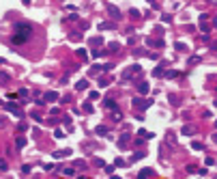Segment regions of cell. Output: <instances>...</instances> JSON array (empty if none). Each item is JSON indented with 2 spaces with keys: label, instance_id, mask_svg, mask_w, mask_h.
<instances>
[{
  "label": "cell",
  "instance_id": "1",
  "mask_svg": "<svg viewBox=\"0 0 217 179\" xmlns=\"http://www.w3.org/2000/svg\"><path fill=\"white\" fill-rule=\"evenodd\" d=\"M15 30H17L19 35H24V37H32V26L30 24H22V22H17V24H15Z\"/></svg>",
  "mask_w": 217,
  "mask_h": 179
},
{
  "label": "cell",
  "instance_id": "2",
  "mask_svg": "<svg viewBox=\"0 0 217 179\" xmlns=\"http://www.w3.org/2000/svg\"><path fill=\"white\" fill-rule=\"evenodd\" d=\"M28 41V37H24V35H19V33H15L13 37H11V43L13 45H22V43H26Z\"/></svg>",
  "mask_w": 217,
  "mask_h": 179
},
{
  "label": "cell",
  "instance_id": "3",
  "mask_svg": "<svg viewBox=\"0 0 217 179\" xmlns=\"http://www.w3.org/2000/svg\"><path fill=\"white\" fill-rule=\"evenodd\" d=\"M108 13H110L114 19H121L123 17V13L118 11V7H114V5H108Z\"/></svg>",
  "mask_w": 217,
  "mask_h": 179
},
{
  "label": "cell",
  "instance_id": "4",
  "mask_svg": "<svg viewBox=\"0 0 217 179\" xmlns=\"http://www.w3.org/2000/svg\"><path fill=\"white\" fill-rule=\"evenodd\" d=\"M7 110H9L11 112V114H15V116H22V112H19V108H17V104H13V102H11V104H7Z\"/></svg>",
  "mask_w": 217,
  "mask_h": 179
},
{
  "label": "cell",
  "instance_id": "5",
  "mask_svg": "<svg viewBox=\"0 0 217 179\" xmlns=\"http://www.w3.org/2000/svg\"><path fill=\"white\" fill-rule=\"evenodd\" d=\"M148 91H150L148 82H140V87H138V93H140V95H148Z\"/></svg>",
  "mask_w": 217,
  "mask_h": 179
},
{
  "label": "cell",
  "instance_id": "6",
  "mask_svg": "<svg viewBox=\"0 0 217 179\" xmlns=\"http://www.w3.org/2000/svg\"><path fill=\"white\" fill-rule=\"evenodd\" d=\"M103 106H106L108 110H116V108H118V106H116V102H114V99H110V97L103 99Z\"/></svg>",
  "mask_w": 217,
  "mask_h": 179
},
{
  "label": "cell",
  "instance_id": "7",
  "mask_svg": "<svg viewBox=\"0 0 217 179\" xmlns=\"http://www.w3.org/2000/svg\"><path fill=\"white\" fill-rule=\"evenodd\" d=\"M45 99H47V102H56V99H58V93L56 91H47V93H45Z\"/></svg>",
  "mask_w": 217,
  "mask_h": 179
},
{
  "label": "cell",
  "instance_id": "8",
  "mask_svg": "<svg viewBox=\"0 0 217 179\" xmlns=\"http://www.w3.org/2000/svg\"><path fill=\"white\" fill-rule=\"evenodd\" d=\"M200 28H202V33H208V24H206V15H202V17H200Z\"/></svg>",
  "mask_w": 217,
  "mask_h": 179
},
{
  "label": "cell",
  "instance_id": "9",
  "mask_svg": "<svg viewBox=\"0 0 217 179\" xmlns=\"http://www.w3.org/2000/svg\"><path fill=\"white\" fill-rule=\"evenodd\" d=\"M15 147H17V149H24V147H26V138H24V136H19L17 140H15Z\"/></svg>",
  "mask_w": 217,
  "mask_h": 179
},
{
  "label": "cell",
  "instance_id": "10",
  "mask_svg": "<svg viewBox=\"0 0 217 179\" xmlns=\"http://www.w3.org/2000/svg\"><path fill=\"white\" fill-rule=\"evenodd\" d=\"M153 76H155V78H161V76H166L164 67H161V65H159V67H157V69H155V71H153Z\"/></svg>",
  "mask_w": 217,
  "mask_h": 179
},
{
  "label": "cell",
  "instance_id": "11",
  "mask_svg": "<svg viewBox=\"0 0 217 179\" xmlns=\"http://www.w3.org/2000/svg\"><path fill=\"white\" fill-rule=\"evenodd\" d=\"M95 132H97L99 136H106V134H108V127H106V125H97V130H95Z\"/></svg>",
  "mask_w": 217,
  "mask_h": 179
},
{
  "label": "cell",
  "instance_id": "12",
  "mask_svg": "<svg viewBox=\"0 0 217 179\" xmlns=\"http://www.w3.org/2000/svg\"><path fill=\"white\" fill-rule=\"evenodd\" d=\"M150 175H153V168H144V170H140L138 177H150Z\"/></svg>",
  "mask_w": 217,
  "mask_h": 179
},
{
  "label": "cell",
  "instance_id": "13",
  "mask_svg": "<svg viewBox=\"0 0 217 179\" xmlns=\"http://www.w3.org/2000/svg\"><path fill=\"white\" fill-rule=\"evenodd\" d=\"M181 132H183V134H193V125H183V130H181Z\"/></svg>",
  "mask_w": 217,
  "mask_h": 179
},
{
  "label": "cell",
  "instance_id": "14",
  "mask_svg": "<svg viewBox=\"0 0 217 179\" xmlns=\"http://www.w3.org/2000/svg\"><path fill=\"white\" fill-rule=\"evenodd\" d=\"M86 87H88V82H86V80H80V82L75 84V89H77V91H82V89H86Z\"/></svg>",
  "mask_w": 217,
  "mask_h": 179
},
{
  "label": "cell",
  "instance_id": "15",
  "mask_svg": "<svg viewBox=\"0 0 217 179\" xmlns=\"http://www.w3.org/2000/svg\"><path fill=\"white\" fill-rule=\"evenodd\" d=\"M127 140H129V134H123V136H121V140H118V147H125Z\"/></svg>",
  "mask_w": 217,
  "mask_h": 179
},
{
  "label": "cell",
  "instance_id": "16",
  "mask_svg": "<svg viewBox=\"0 0 217 179\" xmlns=\"http://www.w3.org/2000/svg\"><path fill=\"white\" fill-rule=\"evenodd\" d=\"M110 82H112V78H110V80H108V78H101V80H99V87H108Z\"/></svg>",
  "mask_w": 217,
  "mask_h": 179
},
{
  "label": "cell",
  "instance_id": "17",
  "mask_svg": "<svg viewBox=\"0 0 217 179\" xmlns=\"http://www.w3.org/2000/svg\"><path fill=\"white\" fill-rule=\"evenodd\" d=\"M101 41H103L101 37H95V39H92V41H90V45H101Z\"/></svg>",
  "mask_w": 217,
  "mask_h": 179
},
{
  "label": "cell",
  "instance_id": "18",
  "mask_svg": "<svg viewBox=\"0 0 217 179\" xmlns=\"http://www.w3.org/2000/svg\"><path fill=\"white\" fill-rule=\"evenodd\" d=\"M140 158H144V153H142V151H138V153H135L133 158H131V160H133V162H138V160H140Z\"/></svg>",
  "mask_w": 217,
  "mask_h": 179
},
{
  "label": "cell",
  "instance_id": "19",
  "mask_svg": "<svg viewBox=\"0 0 217 179\" xmlns=\"http://www.w3.org/2000/svg\"><path fill=\"white\" fill-rule=\"evenodd\" d=\"M191 147H193L196 151H200V149H202V142H196V140H193V142H191Z\"/></svg>",
  "mask_w": 217,
  "mask_h": 179
},
{
  "label": "cell",
  "instance_id": "20",
  "mask_svg": "<svg viewBox=\"0 0 217 179\" xmlns=\"http://www.w3.org/2000/svg\"><path fill=\"white\" fill-rule=\"evenodd\" d=\"M118 48H121V45H118V43H110V45H108V50H112V52H116V50H118Z\"/></svg>",
  "mask_w": 217,
  "mask_h": 179
},
{
  "label": "cell",
  "instance_id": "21",
  "mask_svg": "<svg viewBox=\"0 0 217 179\" xmlns=\"http://www.w3.org/2000/svg\"><path fill=\"white\" fill-rule=\"evenodd\" d=\"M65 175H67V177H73V175H75V170H73V168H65Z\"/></svg>",
  "mask_w": 217,
  "mask_h": 179
},
{
  "label": "cell",
  "instance_id": "22",
  "mask_svg": "<svg viewBox=\"0 0 217 179\" xmlns=\"http://www.w3.org/2000/svg\"><path fill=\"white\" fill-rule=\"evenodd\" d=\"M17 95H19V97H26V95H28V89H19Z\"/></svg>",
  "mask_w": 217,
  "mask_h": 179
},
{
  "label": "cell",
  "instance_id": "23",
  "mask_svg": "<svg viewBox=\"0 0 217 179\" xmlns=\"http://www.w3.org/2000/svg\"><path fill=\"white\" fill-rule=\"evenodd\" d=\"M84 110H86V112H92V104H90V102L84 104Z\"/></svg>",
  "mask_w": 217,
  "mask_h": 179
},
{
  "label": "cell",
  "instance_id": "24",
  "mask_svg": "<svg viewBox=\"0 0 217 179\" xmlns=\"http://www.w3.org/2000/svg\"><path fill=\"white\" fill-rule=\"evenodd\" d=\"M77 56H80V58H86V50H77Z\"/></svg>",
  "mask_w": 217,
  "mask_h": 179
},
{
  "label": "cell",
  "instance_id": "25",
  "mask_svg": "<svg viewBox=\"0 0 217 179\" xmlns=\"http://www.w3.org/2000/svg\"><path fill=\"white\" fill-rule=\"evenodd\" d=\"M0 170H7V162L5 160H0Z\"/></svg>",
  "mask_w": 217,
  "mask_h": 179
},
{
  "label": "cell",
  "instance_id": "26",
  "mask_svg": "<svg viewBox=\"0 0 217 179\" xmlns=\"http://www.w3.org/2000/svg\"><path fill=\"white\" fill-rule=\"evenodd\" d=\"M24 2H30V0H24Z\"/></svg>",
  "mask_w": 217,
  "mask_h": 179
},
{
  "label": "cell",
  "instance_id": "27",
  "mask_svg": "<svg viewBox=\"0 0 217 179\" xmlns=\"http://www.w3.org/2000/svg\"><path fill=\"white\" fill-rule=\"evenodd\" d=\"M215 127H217V123H215Z\"/></svg>",
  "mask_w": 217,
  "mask_h": 179
},
{
  "label": "cell",
  "instance_id": "28",
  "mask_svg": "<svg viewBox=\"0 0 217 179\" xmlns=\"http://www.w3.org/2000/svg\"><path fill=\"white\" fill-rule=\"evenodd\" d=\"M0 104H2V102H0Z\"/></svg>",
  "mask_w": 217,
  "mask_h": 179
},
{
  "label": "cell",
  "instance_id": "29",
  "mask_svg": "<svg viewBox=\"0 0 217 179\" xmlns=\"http://www.w3.org/2000/svg\"><path fill=\"white\" fill-rule=\"evenodd\" d=\"M0 73H2V71H0Z\"/></svg>",
  "mask_w": 217,
  "mask_h": 179
}]
</instances>
